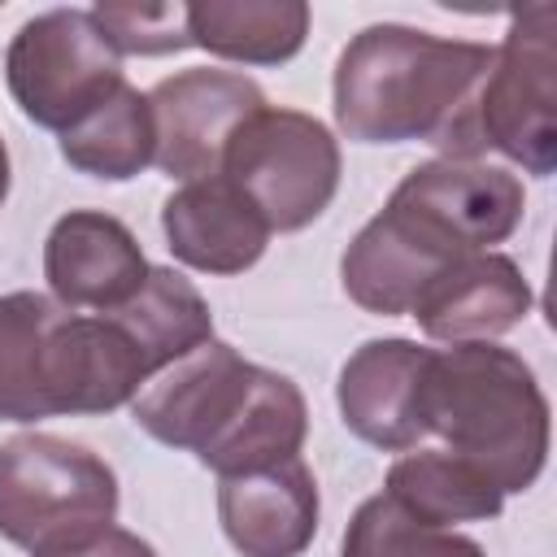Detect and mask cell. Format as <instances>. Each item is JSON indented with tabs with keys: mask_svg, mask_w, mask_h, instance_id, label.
<instances>
[{
	"mask_svg": "<svg viewBox=\"0 0 557 557\" xmlns=\"http://www.w3.org/2000/svg\"><path fill=\"white\" fill-rule=\"evenodd\" d=\"M531 313V283L509 252H470L440 270L413 300L409 318L431 339L479 344L513 331Z\"/></svg>",
	"mask_w": 557,
	"mask_h": 557,
	"instance_id": "13",
	"label": "cell"
},
{
	"mask_svg": "<svg viewBox=\"0 0 557 557\" xmlns=\"http://www.w3.org/2000/svg\"><path fill=\"white\" fill-rule=\"evenodd\" d=\"M492 48L400 22L357 30L331 78L335 126L357 144H435L448 161H479L474 100Z\"/></svg>",
	"mask_w": 557,
	"mask_h": 557,
	"instance_id": "2",
	"label": "cell"
},
{
	"mask_svg": "<svg viewBox=\"0 0 557 557\" xmlns=\"http://www.w3.org/2000/svg\"><path fill=\"white\" fill-rule=\"evenodd\" d=\"M522 213L527 187L513 170L448 157L422 161L352 235L339 257V283L366 313L400 318L440 270L509 239Z\"/></svg>",
	"mask_w": 557,
	"mask_h": 557,
	"instance_id": "1",
	"label": "cell"
},
{
	"mask_svg": "<svg viewBox=\"0 0 557 557\" xmlns=\"http://www.w3.org/2000/svg\"><path fill=\"white\" fill-rule=\"evenodd\" d=\"M339 557H487L479 540L435 527L405 505H396L387 492L357 505V513L344 527Z\"/></svg>",
	"mask_w": 557,
	"mask_h": 557,
	"instance_id": "19",
	"label": "cell"
},
{
	"mask_svg": "<svg viewBox=\"0 0 557 557\" xmlns=\"http://www.w3.org/2000/svg\"><path fill=\"white\" fill-rule=\"evenodd\" d=\"M148 257L131 226L104 209H70L44 239V278L61 309L109 313L148 283Z\"/></svg>",
	"mask_w": 557,
	"mask_h": 557,
	"instance_id": "10",
	"label": "cell"
},
{
	"mask_svg": "<svg viewBox=\"0 0 557 557\" xmlns=\"http://www.w3.org/2000/svg\"><path fill=\"white\" fill-rule=\"evenodd\" d=\"M318 479L292 457L218 479V522L244 557H300L318 535Z\"/></svg>",
	"mask_w": 557,
	"mask_h": 557,
	"instance_id": "12",
	"label": "cell"
},
{
	"mask_svg": "<svg viewBox=\"0 0 557 557\" xmlns=\"http://www.w3.org/2000/svg\"><path fill=\"white\" fill-rule=\"evenodd\" d=\"M161 231H165L170 252L200 274L252 270L274 235L261 222V213L222 174L183 183L161 205Z\"/></svg>",
	"mask_w": 557,
	"mask_h": 557,
	"instance_id": "14",
	"label": "cell"
},
{
	"mask_svg": "<svg viewBox=\"0 0 557 557\" xmlns=\"http://www.w3.org/2000/svg\"><path fill=\"white\" fill-rule=\"evenodd\" d=\"M157 152L152 165L178 183L218 174L222 148L244 117L265 109V91L235 70H178L148 91Z\"/></svg>",
	"mask_w": 557,
	"mask_h": 557,
	"instance_id": "9",
	"label": "cell"
},
{
	"mask_svg": "<svg viewBox=\"0 0 557 557\" xmlns=\"http://www.w3.org/2000/svg\"><path fill=\"white\" fill-rule=\"evenodd\" d=\"M131 418L165 448L191 453L218 479L300 457L309 435L305 392L244 361L226 339H205L131 400Z\"/></svg>",
	"mask_w": 557,
	"mask_h": 557,
	"instance_id": "3",
	"label": "cell"
},
{
	"mask_svg": "<svg viewBox=\"0 0 557 557\" xmlns=\"http://www.w3.org/2000/svg\"><path fill=\"white\" fill-rule=\"evenodd\" d=\"M117 518V474L87 444L26 431L0 444V535L30 557L70 553Z\"/></svg>",
	"mask_w": 557,
	"mask_h": 557,
	"instance_id": "5",
	"label": "cell"
},
{
	"mask_svg": "<svg viewBox=\"0 0 557 557\" xmlns=\"http://www.w3.org/2000/svg\"><path fill=\"white\" fill-rule=\"evenodd\" d=\"M218 174L261 213L270 231H300L326 213L339 191V144L300 109H257L222 148Z\"/></svg>",
	"mask_w": 557,
	"mask_h": 557,
	"instance_id": "6",
	"label": "cell"
},
{
	"mask_svg": "<svg viewBox=\"0 0 557 557\" xmlns=\"http://www.w3.org/2000/svg\"><path fill=\"white\" fill-rule=\"evenodd\" d=\"M422 431L448 453L483 470L505 496L527 492L548 461V396L535 370L505 344L431 348L422 396Z\"/></svg>",
	"mask_w": 557,
	"mask_h": 557,
	"instance_id": "4",
	"label": "cell"
},
{
	"mask_svg": "<svg viewBox=\"0 0 557 557\" xmlns=\"http://www.w3.org/2000/svg\"><path fill=\"white\" fill-rule=\"evenodd\" d=\"M157 135H152V109L148 96L131 83H122L100 109H91L83 122L61 131V157L91 178L126 183L139 170L152 165Z\"/></svg>",
	"mask_w": 557,
	"mask_h": 557,
	"instance_id": "17",
	"label": "cell"
},
{
	"mask_svg": "<svg viewBox=\"0 0 557 557\" xmlns=\"http://www.w3.org/2000/svg\"><path fill=\"white\" fill-rule=\"evenodd\" d=\"M91 17L122 57H165L191 48L187 4H96Z\"/></svg>",
	"mask_w": 557,
	"mask_h": 557,
	"instance_id": "20",
	"label": "cell"
},
{
	"mask_svg": "<svg viewBox=\"0 0 557 557\" xmlns=\"http://www.w3.org/2000/svg\"><path fill=\"white\" fill-rule=\"evenodd\" d=\"M13 104L44 131H70L100 109L122 83V52L109 44L91 9H48L17 26L4 52Z\"/></svg>",
	"mask_w": 557,
	"mask_h": 557,
	"instance_id": "8",
	"label": "cell"
},
{
	"mask_svg": "<svg viewBox=\"0 0 557 557\" xmlns=\"http://www.w3.org/2000/svg\"><path fill=\"white\" fill-rule=\"evenodd\" d=\"M305 0H200L187 4V39L222 61L283 65L309 35Z\"/></svg>",
	"mask_w": 557,
	"mask_h": 557,
	"instance_id": "15",
	"label": "cell"
},
{
	"mask_svg": "<svg viewBox=\"0 0 557 557\" xmlns=\"http://www.w3.org/2000/svg\"><path fill=\"white\" fill-rule=\"evenodd\" d=\"M383 492L435 527L487 522L505 505V492L483 470H474L466 457H457L448 448L405 453L400 461H392Z\"/></svg>",
	"mask_w": 557,
	"mask_h": 557,
	"instance_id": "16",
	"label": "cell"
},
{
	"mask_svg": "<svg viewBox=\"0 0 557 557\" xmlns=\"http://www.w3.org/2000/svg\"><path fill=\"white\" fill-rule=\"evenodd\" d=\"M479 157L492 148L535 178L557 170V9L535 0L509 17L474 100Z\"/></svg>",
	"mask_w": 557,
	"mask_h": 557,
	"instance_id": "7",
	"label": "cell"
},
{
	"mask_svg": "<svg viewBox=\"0 0 557 557\" xmlns=\"http://www.w3.org/2000/svg\"><path fill=\"white\" fill-rule=\"evenodd\" d=\"M61 305L39 292L0 296V422L52 418L44 387V344Z\"/></svg>",
	"mask_w": 557,
	"mask_h": 557,
	"instance_id": "18",
	"label": "cell"
},
{
	"mask_svg": "<svg viewBox=\"0 0 557 557\" xmlns=\"http://www.w3.org/2000/svg\"><path fill=\"white\" fill-rule=\"evenodd\" d=\"M426 361H431V348H422L418 339H405V335L366 339L339 366L335 405L344 426L383 453L418 448V440L426 435L418 413Z\"/></svg>",
	"mask_w": 557,
	"mask_h": 557,
	"instance_id": "11",
	"label": "cell"
},
{
	"mask_svg": "<svg viewBox=\"0 0 557 557\" xmlns=\"http://www.w3.org/2000/svg\"><path fill=\"white\" fill-rule=\"evenodd\" d=\"M9 183H13V170H9V148H4V139H0V209H4V200H9Z\"/></svg>",
	"mask_w": 557,
	"mask_h": 557,
	"instance_id": "22",
	"label": "cell"
},
{
	"mask_svg": "<svg viewBox=\"0 0 557 557\" xmlns=\"http://www.w3.org/2000/svg\"><path fill=\"white\" fill-rule=\"evenodd\" d=\"M57 557H157V548L148 540H139L135 531H126V527H109L96 540H87L70 553H57Z\"/></svg>",
	"mask_w": 557,
	"mask_h": 557,
	"instance_id": "21",
	"label": "cell"
}]
</instances>
